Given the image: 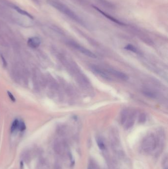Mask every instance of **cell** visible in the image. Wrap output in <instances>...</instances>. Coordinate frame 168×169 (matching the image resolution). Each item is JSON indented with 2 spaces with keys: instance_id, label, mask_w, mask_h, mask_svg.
<instances>
[{
  "instance_id": "13",
  "label": "cell",
  "mask_w": 168,
  "mask_h": 169,
  "mask_svg": "<svg viewBox=\"0 0 168 169\" xmlns=\"http://www.w3.org/2000/svg\"><path fill=\"white\" fill-rule=\"evenodd\" d=\"M18 129L21 131H24L26 129V126L25 123L23 121L19 122V124H18Z\"/></svg>"
},
{
  "instance_id": "11",
  "label": "cell",
  "mask_w": 168,
  "mask_h": 169,
  "mask_svg": "<svg viewBox=\"0 0 168 169\" xmlns=\"http://www.w3.org/2000/svg\"><path fill=\"white\" fill-rule=\"evenodd\" d=\"M18 124H19V121L18 120H15L12 124V126L11 127V131L12 132H13L14 131H15L17 129H18Z\"/></svg>"
},
{
  "instance_id": "5",
  "label": "cell",
  "mask_w": 168,
  "mask_h": 169,
  "mask_svg": "<svg viewBox=\"0 0 168 169\" xmlns=\"http://www.w3.org/2000/svg\"><path fill=\"white\" fill-rule=\"evenodd\" d=\"M91 69L93 71V72H95L97 74H98V75H99L101 77L103 78L104 79H106V80H110V78L108 74L106 73L103 70L100 68L99 67L93 65L91 67Z\"/></svg>"
},
{
  "instance_id": "16",
  "label": "cell",
  "mask_w": 168,
  "mask_h": 169,
  "mask_svg": "<svg viewBox=\"0 0 168 169\" xmlns=\"http://www.w3.org/2000/svg\"><path fill=\"white\" fill-rule=\"evenodd\" d=\"M164 169H168V159L166 158L164 160Z\"/></svg>"
},
{
  "instance_id": "10",
  "label": "cell",
  "mask_w": 168,
  "mask_h": 169,
  "mask_svg": "<svg viewBox=\"0 0 168 169\" xmlns=\"http://www.w3.org/2000/svg\"><path fill=\"white\" fill-rule=\"evenodd\" d=\"M125 49L127 50L135 52V53H137L138 52L137 49L135 46L132 45V44H127V45L125 47Z\"/></svg>"
},
{
  "instance_id": "7",
  "label": "cell",
  "mask_w": 168,
  "mask_h": 169,
  "mask_svg": "<svg viewBox=\"0 0 168 169\" xmlns=\"http://www.w3.org/2000/svg\"><path fill=\"white\" fill-rule=\"evenodd\" d=\"M28 45L31 48L36 49L41 44V40L38 37H34L30 38L27 41Z\"/></svg>"
},
{
  "instance_id": "15",
  "label": "cell",
  "mask_w": 168,
  "mask_h": 169,
  "mask_svg": "<svg viewBox=\"0 0 168 169\" xmlns=\"http://www.w3.org/2000/svg\"><path fill=\"white\" fill-rule=\"evenodd\" d=\"M7 94L8 95V96L10 97V98L11 99V100L12 101H15V97H14L13 95L9 91H7Z\"/></svg>"
},
{
  "instance_id": "19",
  "label": "cell",
  "mask_w": 168,
  "mask_h": 169,
  "mask_svg": "<svg viewBox=\"0 0 168 169\" xmlns=\"http://www.w3.org/2000/svg\"><path fill=\"white\" fill-rule=\"evenodd\" d=\"M20 168H21V169H22L23 168V162H22V161H21V162H20Z\"/></svg>"
},
{
  "instance_id": "17",
  "label": "cell",
  "mask_w": 168,
  "mask_h": 169,
  "mask_svg": "<svg viewBox=\"0 0 168 169\" xmlns=\"http://www.w3.org/2000/svg\"><path fill=\"white\" fill-rule=\"evenodd\" d=\"M145 94L146 95L150 96V97H153V96H155V95L154 94H153L152 93H150V92H145Z\"/></svg>"
},
{
  "instance_id": "9",
  "label": "cell",
  "mask_w": 168,
  "mask_h": 169,
  "mask_svg": "<svg viewBox=\"0 0 168 169\" xmlns=\"http://www.w3.org/2000/svg\"><path fill=\"white\" fill-rule=\"evenodd\" d=\"M14 8L15 10L17 12H18V13H19L20 14L27 16V17H28L29 18H30V19H34L33 16L31 14H30L29 13H28L27 12H26V11H24V10H22V9L20 8V7H17V6H14Z\"/></svg>"
},
{
  "instance_id": "3",
  "label": "cell",
  "mask_w": 168,
  "mask_h": 169,
  "mask_svg": "<svg viewBox=\"0 0 168 169\" xmlns=\"http://www.w3.org/2000/svg\"><path fill=\"white\" fill-rule=\"evenodd\" d=\"M70 45H71L73 48H75L76 50H78L79 51H80L81 52L83 53V54H84V55H85L88 57L93 58H96L97 57L96 56L92 51H91L90 50H88V49L84 48L82 46L79 45V44H77L72 43L70 44Z\"/></svg>"
},
{
  "instance_id": "18",
  "label": "cell",
  "mask_w": 168,
  "mask_h": 169,
  "mask_svg": "<svg viewBox=\"0 0 168 169\" xmlns=\"http://www.w3.org/2000/svg\"><path fill=\"white\" fill-rule=\"evenodd\" d=\"M2 59L3 60V65L4 66H6V65H7V63H6V59L3 56H2Z\"/></svg>"
},
{
  "instance_id": "6",
  "label": "cell",
  "mask_w": 168,
  "mask_h": 169,
  "mask_svg": "<svg viewBox=\"0 0 168 169\" xmlns=\"http://www.w3.org/2000/svg\"><path fill=\"white\" fill-rule=\"evenodd\" d=\"M108 71L110 74L113 75L114 76H115L116 78H118L120 79L125 80H125H127L128 79V76L122 72H120V71H119L118 70H116L113 69H109L108 70Z\"/></svg>"
},
{
  "instance_id": "12",
  "label": "cell",
  "mask_w": 168,
  "mask_h": 169,
  "mask_svg": "<svg viewBox=\"0 0 168 169\" xmlns=\"http://www.w3.org/2000/svg\"><path fill=\"white\" fill-rule=\"evenodd\" d=\"M97 144H98V147L100 150H104L105 149V145L102 140L101 139H98L97 140Z\"/></svg>"
},
{
  "instance_id": "8",
  "label": "cell",
  "mask_w": 168,
  "mask_h": 169,
  "mask_svg": "<svg viewBox=\"0 0 168 169\" xmlns=\"http://www.w3.org/2000/svg\"><path fill=\"white\" fill-rule=\"evenodd\" d=\"M135 117H136V115L134 113L133 114L132 113L130 116V117L127 119L126 123V128L127 129H129L133 125L135 122Z\"/></svg>"
},
{
  "instance_id": "4",
  "label": "cell",
  "mask_w": 168,
  "mask_h": 169,
  "mask_svg": "<svg viewBox=\"0 0 168 169\" xmlns=\"http://www.w3.org/2000/svg\"><path fill=\"white\" fill-rule=\"evenodd\" d=\"M93 8L95 9V10H96L97 12H98L102 14L107 19H108L110 20V21H111L112 22H114V23H116V24H117L118 25H124L125 24L123 23L122 22H121V21L119 20L118 19H116V18L112 16L111 15H110V14H109L108 13H105L103 11L101 10V9H100L99 7H97L95 6H93Z\"/></svg>"
},
{
  "instance_id": "1",
  "label": "cell",
  "mask_w": 168,
  "mask_h": 169,
  "mask_svg": "<svg viewBox=\"0 0 168 169\" xmlns=\"http://www.w3.org/2000/svg\"><path fill=\"white\" fill-rule=\"evenodd\" d=\"M47 3L49 5L53 7L64 15H66L72 20L79 24L82 25L84 24L83 21L81 18L65 5L57 1H53V0H49L47 1Z\"/></svg>"
},
{
  "instance_id": "2",
  "label": "cell",
  "mask_w": 168,
  "mask_h": 169,
  "mask_svg": "<svg viewBox=\"0 0 168 169\" xmlns=\"http://www.w3.org/2000/svg\"><path fill=\"white\" fill-rule=\"evenodd\" d=\"M141 147L146 152H150L154 150L156 147V140L155 137L151 135L145 137L143 141Z\"/></svg>"
},
{
  "instance_id": "14",
  "label": "cell",
  "mask_w": 168,
  "mask_h": 169,
  "mask_svg": "<svg viewBox=\"0 0 168 169\" xmlns=\"http://www.w3.org/2000/svg\"><path fill=\"white\" fill-rule=\"evenodd\" d=\"M146 120V117L145 115L143 114L141 115V116H140V119H139V122L140 123H144L145 122Z\"/></svg>"
}]
</instances>
